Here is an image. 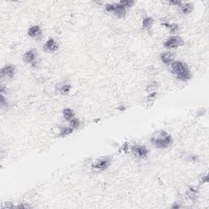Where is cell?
Masks as SVG:
<instances>
[{
  "label": "cell",
  "instance_id": "e0dca14e",
  "mask_svg": "<svg viewBox=\"0 0 209 209\" xmlns=\"http://www.w3.org/2000/svg\"><path fill=\"white\" fill-rule=\"evenodd\" d=\"M70 127L73 129H75V128H78L80 125V122H79V119H77L76 118H73V119H71L70 121Z\"/></svg>",
  "mask_w": 209,
  "mask_h": 209
},
{
  "label": "cell",
  "instance_id": "5b68a950",
  "mask_svg": "<svg viewBox=\"0 0 209 209\" xmlns=\"http://www.w3.org/2000/svg\"><path fill=\"white\" fill-rule=\"evenodd\" d=\"M15 67L11 65H8L4 66L1 70V76L8 77V78H12L15 74Z\"/></svg>",
  "mask_w": 209,
  "mask_h": 209
},
{
  "label": "cell",
  "instance_id": "ba28073f",
  "mask_svg": "<svg viewBox=\"0 0 209 209\" xmlns=\"http://www.w3.org/2000/svg\"><path fill=\"white\" fill-rule=\"evenodd\" d=\"M109 164H110V160L109 158H104V159L98 161L94 165V168L96 169H100V170H105L108 168Z\"/></svg>",
  "mask_w": 209,
  "mask_h": 209
},
{
  "label": "cell",
  "instance_id": "6da1fadb",
  "mask_svg": "<svg viewBox=\"0 0 209 209\" xmlns=\"http://www.w3.org/2000/svg\"><path fill=\"white\" fill-rule=\"evenodd\" d=\"M152 144L159 149H165L170 146L172 143V138L171 136L164 132L161 131L158 133L155 136H153L151 138Z\"/></svg>",
  "mask_w": 209,
  "mask_h": 209
},
{
  "label": "cell",
  "instance_id": "5bb4252c",
  "mask_svg": "<svg viewBox=\"0 0 209 209\" xmlns=\"http://www.w3.org/2000/svg\"><path fill=\"white\" fill-rule=\"evenodd\" d=\"M153 22H154V20L151 18V17H146L145 18L144 21H143V29H148V28L151 27V25L153 24Z\"/></svg>",
  "mask_w": 209,
  "mask_h": 209
},
{
  "label": "cell",
  "instance_id": "ac0fdd59",
  "mask_svg": "<svg viewBox=\"0 0 209 209\" xmlns=\"http://www.w3.org/2000/svg\"><path fill=\"white\" fill-rule=\"evenodd\" d=\"M120 5H122V7H124L125 8H129V7H132V6L134 4V2L133 1H121L119 3Z\"/></svg>",
  "mask_w": 209,
  "mask_h": 209
},
{
  "label": "cell",
  "instance_id": "7c38bea8",
  "mask_svg": "<svg viewBox=\"0 0 209 209\" xmlns=\"http://www.w3.org/2000/svg\"><path fill=\"white\" fill-rule=\"evenodd\" d=\"M63 115L65 117V119L69 121V122L74 118V114H73V110L70 109H65L63 110Z\"/></svg>",
  "mask_w": 209,
  "mask_h": 209
},
{
  "label": "cell",
  "instance_id": "d6986e66",
  "mask_svg": "<svg viewBox=\"0 0 209 209\" xmlns=\"http://www.w3.org/2000/svg\"><path fill=\"white\" fill-rule=\"evenodd\" d=\"M70 88H71L70 85L64 84V85H62V87L60 88V93L65 94V93H68L69 92H70Z\"/></svg>",
  "mask_w": 209,
  "mask_h": 209
},
{
  "label": "cell",
  "instance_id": "52a82bcc",
  "mask_svg": "<svg viewBox=\"0 0 209 209\" xmlns=\"http://www.w3.org/2000/svg\"><path fill=\"white\" fill-rule=\"evenodd\" d=\"M174 55L172 52H163V54L161 55V60L165 65H170L171 64V61L173 60Z\"/></svg>",
  "mask_w": 209,
  "mask_h": 209
},
{
  "label": "cell",
  "instance_id": "7402d4cb",
  "mask_svg": "<svg viewBox=\"0 0 209 209\" xmlns=\"http://www.w3.org/2000/svg\"><path fill=\"white\" fill-rule=\"evenodd\" d=\"M170 3L171 4H174V5H181V2H170Z\"/></svg>",
  "mask_w": 209,
  "mask_h": 209
},
{
  "label": "cell",
  "instance_id": "2e32d148",
  "mask_svg": "<svg viewBox=\"0 0 209 209\" xmlns=\"http://www.w3.org/2000/svg\"><path fill=\"white\" fill-rule=\"evenodd\" d=\"M164 26H166V27H168L170 30V31H171V33H175L177 32V30H178V25L176 24H168V23H164V24H163Z\"/></svg>",
  "mask_w": 209,
  "mask_h": 209
},
{
  "label": "cell",
  "instance_id": "7a4b0ae2",
  "mask_svg": "<svg viewBox=\"0 0 209 209\" xmlns=\"http://www.w3.org/2000/svg\"><path fill=\"white\" fill-rule=\"evenodd\" d=\"M171 72L176 74L177 76H179L181 74L185 73H190V70L188 68L186 64L181 61H175L171 64Z\"/></svg>",
  "mask_w": 209,
  "mask_h": 209
},
{
  "label": "cell",
  "instance_id": "30bf717a",
  "mask_svg": "<svg viewBox=\"0 0 209 209\" xmlns=\"http://www.w3.org/2000/svg\"><path fill=\"white\" fill-rule=\"evenodd\" d=\"M40 33L41 30L40 27H39L38 25H34L32 27H30V29H29V30H28V34H29V36H30V37H32V38H34L36 36L39 35Z\"/></svg>",
  "mask_w": 209,
  "mask_h": 209
},
{
  "label": "cell",
  "instance_id": "4fadbf2b",
  "mask_svg": "<svg viewBox=\"0 0 209 209\" xmlns=\"http://www.w3.org/2000/svg\"><path fill=\"white\" fill-rule=\"evenodd\" d=\"M193 5L191 3H185L181 6V11L183 13L189 14L193 10Z\"/></svg>",
  "mask_w": 209,
  "mask_h": 209
},
{
  "label": "cell",
  "instance_id": "3957f363",
  "mask_svg": "<svg viewBox=\"0 0 209 209\" xmlns=\"http://www.w3.org/2000/svg\"><path fill=\"white\" fill-rule=\"evenodd\" d=\"M183 44H184V41L181 37H179V36H172L164 43V47L168 49L176 48V47L181 46Z\"/></svg>",
  "mask_w": 209,
  "mask_h": 209
},
{
  "label": "cell",
  "instance_id": "8992f818",
  "mask_svg": "<svg viewBox=\"0 0 209 209\" xmlns=\"http://www.w3.org/2000/svg\"><path fill=\"white\" fill-rule=\"evenodd\" d=\"M59 47V45L53 38H50L47 41V43L44 44V50L50 51V52H55Z\"/></svg>",
  "mask_w": 209,
  "mask_h": 209
},
{
  "label": "cell",
  "instance_id": "9a60e30c",
  "mask_svg": "<svg viewBox=\"0 0 209 209\" xmlns=\"http://www.w3.org/2000/svg\"><path fill=\"white\" fill-rule=\"evenodd\" d=\"M73 129L71 127H69V128H63L62 130L60 131V136H68V135H70V133L73 132Z\"/></svg>",
  "mask_w": 209,
  "mask_h": 209
},
{
  "label": "cell",
  "instance_id": "ffe728a7",
  "mask_svg": "<svg viewBox=\"0 0 209 209\" xmlns=\"http://www.w3.org/2000/svg\"><path fill=\"white\" fill-rule=\"evenodd\" d=\"M106 9L107 11H114L115 9V4H107Z\"/></svg>",
  "mask_w": 209,
  "mask_h": 209
},
{
  "label": "cell",
  "instance_id": "277c9868",
  "mask_svg": "<svg viewBox=\"0 0 209 209\" xmlns=\"http://www.w3.org/2000/svg\"><path fill=\"white\" fill-rule=\"evenodd\" d=\"M132 151L139 158H145L148 155V149L143 145H134L132 147Z\"/></svg>",
  "mask_w": 209,
  "mask_h": 209
},
{
  "label": "cell",
  "instance_id": "8fae6325",
  "mask_svg": "<svg viewBox=\"0 0 209 209\" xmlns=\"http://www.w3.org/2000/svg\"><path fill=\"white\" fill-rule=\"evenodd\" d=\"M114 12L118 17H122V16H125L126 10H125L124 7L120 5L119 3H118V4H115V9H114Z\"/></svg>",
  "mask_w": 209,
  "mask_h": 209
},
{
  "label": "cell",
  "instance_id": "44dd1931",
  "mask_svg": "<svg viewBox=\"0 0 209 209\" xmlns=\"http://www.w3.org/2000/svg\"><path fill=\"white\" fill-rule=\"evenodd\" d=\"M8 105V103H7V101L5 100V97H4V96L2 94L1 95V106H2V107H3V106H5Z\"/></svg>",
  "mask_w": 209,
  "mask_h": 209
},
{
  "label": "cell",
  "instance_id": "9c48e42d",
  "mask_svg": "<svg viewBox=\"0 0 209 209\" xmlns=\"http://www.w3.org/2000/svg\"><path fill=\"white\" fill-rule=\"evenodd\" d=\"M36 57V53L33 50H30L29 52H25L23 57V60H24V62L26 63H31L33 62L34 60H35Z\"/></svg>",
  "mask_w": 209,
  "mask_h": 209
}]
</instances>
